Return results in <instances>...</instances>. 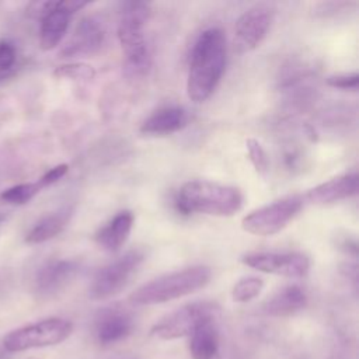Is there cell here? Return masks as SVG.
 <instances>
[{
    "instance_id": "6da1fadb",
    "label": "cell",
    "mask_w": 359,
    "mask_h": 359,
    "mask_svg": "<svg viewBox=\"0 0 359 359\" xmlns=\"http://www.w3.org/2000/svg\"><path fill=\"white\" fill-rule=\"evenodd\" d=\"M226 66V38L220 28H208L196 38L188 67L187 94L194 102L206 101L217 87Z\"/></svg>"
},
{
    "instance_id": "7a4b0ae2",
    "label": "cell",
    "mask_w": 359,
    "mask_h": 359,
    "mask_svg": "<svg viewBox=\"0 0 359 359\" xmlns=\"http://www.w3.org/2000/svg\"><path fill=\"white\" fill-rule=\"evenodd\" d=\"M243 206V194L238 188L206 180L187 181L178 191L175 208L184 213H203L227 217Z\"/></svg>"
},
{
    "instance_id": "3957f363",
    "label": "cell",
    "mask_w": 359,
    "mask_h": 359,
    "mask_svg": "<svg viewBox=\"0 0 359 359\" xmlns=\"http://www.w3.org/2000/svg\"><path fill=\"white\" fill-rule=\"evenodd\" d=\"M212 276L210 268L194 265L161 275L139 286L132 294L130 302L137 306H151L171 302L203 289Z\"/></svg>"
},
{
    "instance_id": "277c9868",
    "label": "cell",
    "mask_w": 359,
    "mask_h": 359,
    "mask_svg": "<svg viewBox=\"0 0 359 359\" xmlns=\"http://www.w3.org/2000/svg\"><path fill=\"white\" fill-rule=\"evenodd\" d=\"M150 11V4L144 1H123L121 4L116 35L126 57V70L132 74H144L150 67L151 59L144 36Z\"/></svg>"
},
{
    "instance_id": "5b68a950",
    "label": "cell",
    "mask_w": 359,
    "mask_h": 359,
    "mask_svg": "<svg viewBox=\"0 0 359 359\" xmlns=\"http://www.w3.org/2000/svg\"><path fill=\"white\" fill-rule=\"evenodd\" d=\"M72 332V321L60 317H50L13 330L4 337L3 346L10 353L53 346L67 339Z\"/></svg>"
},
{
    "instance_id": "8992f818",
    "label": "cell",
    "mask_w": 359,
    "mask_h": 359,
    "mask_svg": "<svg viewBox=\"0 0 359 359\" xmlns=\"http://www.w3.org/2000/svg\"><path fill=\"white\" fill-rule=\"evenodd\" d=\"M217 314L219 306L213 302L188 303L157 321L151 327L150 334L163 341L189 337L198 325L209 320H216Z\"/></svg>"
},
{
    "instance_id": "52a82bcc",
    "label": "cell",
    "mask_w": 359,
    "mask_h": 359,
    "mask_svg": "<svg viewBox=\"0 0 359 359\" xmlns=\"http://www.w3.org/2000/svg\"><path fill=\"white\" fill-rule=\"evenodd\" d=\"M303 201L300 195H289L261 206L243 217L241 227L244 231L254 236H273L297 216L303 208Z\"/></svg>"
},
{
    "instance_id": "ba28073f",
    "label": "cell",
    "mask_w": 359,
    "mask_h": 359,
    "mask_svg": "<svg viewBox=\"0 0 359 359\" xmlns=\"http://www.w3.org/2000/svg\"><path fill=\"white\" fill-rule=\"evenodd\" d=\"M144 259L142 250H130L97 271L88 289L93 300H107L122 292Z\"/></svg>"
},
{
    "instance_id": "9c48e42d",
    "label": "cell",
    "mask_w": 359,
    "mask_h": 359,
    "mask_svg": "<svg viewBox=\"0 0 359 359\" xmlns=\"http://www.w3.org/2000/svg\"><path fill=\"white\" fill-rule=\"evenodd\" d=\"M273 18V8L266 3H259L245 10L234 27V49L238 53L254 50L266 36Z\"/></svg>"
},
{
    "instance_id": "30bf717a",
    "label": "cell",
    "mask_w": 359,
    "mask_h": 359,
    "mask_svg": "<svg viewBox=\"0 0 359 359\" xmlns=\"http://www.w3.org/2000/svg\"><path fill=\"white\" fill-rule=\"evenodd\" d=\"M240 261L259 272L285 278H302L310 269V259L302 252H248Z\"/></svg>"
},
{
    "instance_id": "8fae6325",
    "label": "cell",
    "mask_w": 359,
    "mask_h": 359,
    "mask_svg": "<svg viewBox=\"0 0 359 359\" xmlns=\"http://www.w3.org/2000/svg\"><path fill=\"white\" fill-rule=\"evenodd\" d=\"M133 331L132 314L118 304L102 307L94 318V337L100 345L108 346L126 339Z\"/></svg>"
},
{
    "instance_id": "7c38bea8",
    "label": "cell",
    "mask_w": 359,
    "mask_h": 359,
    "mask_svg": "<svg viewBox=\"0 0 359 359\" xmlns=\"http://www.w3.org/2000/svg\"><path fill=\"white\" fill-rule=\"evenodd\" d=\"M87 1H56L55 7L41 18L39 29V46L42 50H50L56 48L63 39L73 13L86 7Z\"/></svg>"
},
{
    "instance_id": "4fadbf2b",
    "label": "cell",
    "mask_w": 359,
    "mask_h": 359,
    "mask_svg": "<svg viewBox=\"0 0 359 359\" xmlns=\"http://www.w3.org/2000/svg\"><path fill=\"white\" fill-rule=\"evenodd\" d=\"M105 39L104 25L94 17H84L60 52L62 57L87 56L97 52Z\"/></svg>"
},
{
    "instance_id": "5bb4252c",
    "label": "cell",
    "mask_w": 359,
    "mask_h": 359,
    "mask_svg": "<svg viewBox=\"0 0 359 359\" xmlns=\"http://www.w3.org/2000/svg\"><path fill=\"white\" fill-rule=\"evenodd\" d=\"M358 174L348 172L334 177L307 191L303 199L313 205H331L358 194Z\"/></svg>"
},
{
    "instance_id": "9a60e30c",
    "label": "cell",
    "mask_w": 359,
    "mask_h": 359,
    "mask_svg": "<svg viewBox=\"0 0 359 359\" xmlns=\"http://www.w3.org/2000/svg\"><path fill=\"white\" fill-rule=\"evenodd\" d=\"M189 123V114L184 107L167 105L154 111L140 126V132L150 136H164L184 129Z\"/></svg>"
},
{
    "instance_id": "2e32d148",
    "label": "cell",
    "mask_w": 359,
    "mask_h": 359,
    "mask_svg": "<svg viewBox=\"0 0 359 359\" xmlns=\"http://www.w3.org/2000/svg\"><path fill=\"white\" fill-rule=\"evenodd\" d=\"M79 272V264L72 259H57L41 268L36 276V289L49 296L62 290Z\"/></svg>"
},
{
    "instance_id": "e0dca14e",
    "label": "cell",
    "mask_w": 359,
    "mask_h": 359,
    "mask_svg": "<svg viewBox=\"0 0 359 359\" xmlns=\"http://www.w3.org/2000/svg\"><path fill=\"white\" fill-rule=\"evenodd\" d=\"M133 220L135 217L130 210H122L116 213L104 227L95 233L94 240L98 247L108 252L119 251L130 234Z\"/></svg>"
},
{
    "instance_id": "ac0fdd59",
    "label": "cell",
    "mask_w": 359,
    "mask_h": 359,
    "mask_svg": "<svg viewBox=\"0 0 359 359\" xmlns=\"http://www.w3.org/2000/svg\"><path fill=\"white\" fill-rule=\"evenodd\" d=\"M306 304V292L297 285H287L265 300L262 311L272 317H289L303 310Z\"/></svg>"
},
{
    "instance_id": "d6986e66",
    "label": "cell",
    "mask_w": 359,
    "mask_h": 359,
    "mask_svg": "<svg viewBox=\"0 0 359 359\" xmlns=\"http://www.w3.org/2000/svg\"><path fill=\"white\" fill-rule=\"evenodd\" d=\"M188 348L192 359H215L219 351L216 320H209L198 325L189 335Z\"/></svg>"
},
{
    "instance_id": "ffe728a7",
    "label": "cell",
    "mask_w": 359,
    "mask_h": 359,
    "mask_svg": "<svg viewBox=\"0 0 359 359\" xmlns=\"http://www.w3.org/2000/svg\"><path fill=\"white\" fill-rule=\"evenodd\" d=\"M73 210L72 208L62 209L59 212L43 216L35 226L27 233L25 241L29 244H39L57 236L69 223Z\"/></svg>"
},
{
    "instance_id": "44dd1931",
    "label": "cell",
    "mask_w": 359,
    "mask_h": 359,
    "mask_svg": "<svg viewBox=\"0 0 359 359\" xmlns=\"http://www.w3.org/2000/svg\"><path fill=\"white\" fill-rule=\"evenodd\" d=\"M41 185L36 182H25V184H18L14 187H10L4 189L0 194V199L10 203V205H25L28 203L39 191Z\"/></svg>"
},
{
    "instance_id": "7402d4cb",
    "label": "cell",
    "mask_w": 359,
    "mask_h": 359,
    "mask_svg": "<svg viewBox=\"0 0 359 359\" xmlns=\"http://www.w3.org/2000/svg\"><path fill=\"white\" fill-rule=\"evenodd\" d=\"M264 289V280L258 276L241 278L231 289V299L237 303H247L255 299Z\"/></svg>"
},
{
    "instance_id": "603a6c76",
    "label": "cell",
    "mask_w": 359,
    "mask_h": 359,
    "mask_svg": "<svg viewBox=\"0 0 359 359\" xmlns=\"http://www.w3.org/2000/svg\"><path fill=\"white\" fill-rule=\"evenodd\" d=\"M53 76L57 79H70V80H91L95 76V69L83 62L66 63L57 66L53 72Z\"/></svg>"
},
{
    "instance_id": "cb8c5ba5",
    "label": "cell",
    "mask_w": 359,
    "mask_h": 359,
    "mask_svg": "<svg viewBox=\"0 0 359 359\" xmlns=\"http://www.w3.org/2000/svg\"><path fill=\"white\" fill-rule=\"evenodd\" d=\"M245 149H247V154H248V158H250L254 170L261 175L266 174L269 170V157H268L265 149L262 147V144L257 139L248 137L245 140Z\"/></svg>"
},
{
    "instance_id": "d4e9b609",
    "label": "cell",
    "mask_w": 359,
    "mask_h": 359,
    "mask_svg": "<svg viewBox=\"0 0 359 359\" xmlns=\"http://www.w3.org/2000/svg\"><path fill=\"white\" fill-rule=\"evenodd\" d=\"M327 84L339 88V90H351L356 91L359 86V74L352 73V74H337V76H330L327 79Z\"/></svg>"
},
{
    "instance_id": "484cf974",
    "label": "cell",
    "mask_w": 359,
    "mask_h": 359,
    "mask_svg": "<svg viewBox=\"0 0 359 359\" xmlns=\"http://www.w3.org/2000/svg\"><path fill=\"white\" fill-rule=\"evenodd\" d=\"M17 59V50L13 42L3 39L0 41V74L10 70Z\"/></svg>"
},
{
    "instance_id": "4316f807",
    "label": "cell",
    "mask_w": 359,
    "mask_h": 359,
    "mask_svg": "<svg viewBox=\"0 0 359 359\" xmlns=\"http://www.w3.org/2000/svg\"><path fill=\"white\" fill-rule=\"evenodd\" d=\"M351 6H355V3H346V1H331V3H320L316 6V15L320 17H331L335 14H339L341 11H346Z\"/></svg>"
},
{
    "instance_id": "83f0119b",
    "label": "cell",
    "mask_w": 359,
    "mask_h": 359,
    "mask_svg": "<svg viewBox=\"0 0 359 359\" xmlns=\"http://www.w3.org/2000/svg\"><path fill=\"white\" fill-rule=\"evenodd\" d=\"M69 171V165L67 164H57L55 167H52L50 170H48L39 180L38 184L41 185V188H45L48 185L55 184L56 181H59L62 177L66 175V172Z\"/></svg>"
},
{
    "instance_id": "f1b7e54d",
    "label": "cell",
    "mask_w": 359,
    "mask_h": 359,
    "mask_svg": "<svg viewBox=\"0 0 359 359\" xmlns=\"http://www.w3.org/2000/svg\"><path fill=\"white\" fill-rule=\"evenodd\" d=\"M339 248H342L345 252L352 254L353 257H356L358 254V245H356V240L349 237V236H344L342 240L338 243Z\"/></svg>"
},
{
    "instance_id": "f546056e",
    "label": "cell",
    "mask_w": 359,
    "mask_h": 359,
    "mask_svg": "<svg viewBox=\"0 0 359 359\" xmlns=\"http://www.w3.org/2000/svg\"><path fill=\"white\" fill-rule=\"evenodd\" d=\"M1 220H3V216H1V215H0V222H1Z\"/></svg>"
}]
</instances>
